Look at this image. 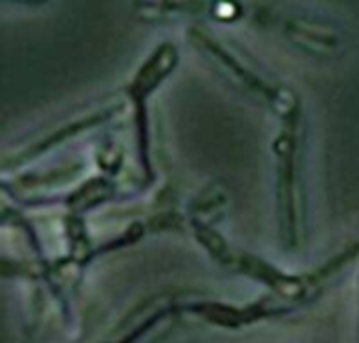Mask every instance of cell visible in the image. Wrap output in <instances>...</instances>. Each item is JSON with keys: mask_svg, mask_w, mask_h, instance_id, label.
Returning a JSON list of instances; mask_svg holds the SVG:
<instances>
[{"mask_svg": "<svg viewBox=\"0 0 359 343\" xmlns=\"http://www.w3.org/2000/svg\"><path fill=\"white\" fill-rule=\"evenodd\" d=\"M187 40L206 61L217 67V72L223 74V78L278 116L280 122L303 118V101L299 93L290 84L271 76L248 53H242L238 46L221 40L206 25H189Z\"/></svg>", "mask_w": 359, "mask_h": 343, "instance_id": "obj_1", "label": "cell"}, {"mask_svg": "<svg viewBox=\"0 0 359 343\" xmlns=\"http://www.w3.org/2000/svg\"><path fill=\"white\" fill-rule=\"evenodd\" d=\"M269 23L292 51L313 61H339L347 55L351 44L347 25L339 17L316 8L294 6L273 11Z\"/></svg>", "mask_w": 359, "mask_h": 343, "instance_id": "obj_2", "label": "cell"}, {"mask_svg": "<svg viewBox=\"0 0 359 343\" xmlns=\"http://www.w3.org/2000/svg\"><path fill=\"white\" fill-rule=\"evenodd\" d=\"M181 51L172 40H162L154 46V51L139 63L130 82L124 89L126 101L133 105V120L137 133V150L139 162L143 169L145 181L154 177L151 167V135H149V97L175 74L179 67Z\"/></svg>", "mask_w": 359, "mask_h": 343, "instance_id": "obj_3", "label": "cell"}, {"mask_svg": "<svg viewBox=\"0 0 359 343\" xmlns=\"http://www.w3.org/2000/svg\"><path fill=\"white\" fill-rule=\"evenodd\" d=\"M301 129L303 118L280 122V133L273 141L278 219L282 240L288 247L297 245L301 217Z\"/></svg>", "mask_w": 359, "mask_h": 343, "instance_id": "obj_4", "label": "cell"}, {"mask_svg": "<svg viewBox=\"0 0 359 343\" xmlns=\"http://www.w3.org/2000/svg\"><path fill=\"white\" fill-rule=\"evenodd\" d=\"M126 97H111V99H103V101H95L86 108H82V112L72 114L69 118L65 116L63 120L53 122L50 127L38 131L34 135V139L23 141L19 148H15L13 152H8L4 156V171L13 169V167H21L42 154H46L48 150L82 135L84 131H93L109 120H114L124 108H126Z\"/></svg>", "mask_w": 359, "mask_h": 343, "instance_id": "obj_5", "label": "cell"}, {"mask_svg": "<svg viewBox=\"0 0 359 343\" xmlns=\"http://www.w3.org/2000/svg\"><path fill=\"white\" fill-rule=\"evenodd\" d=\"M128 6L137 21L149 25L236 23L246 17L242 0H128Z\"/></svg>", "mask_w": 359, "mask_h": 343, "instance_id": "obj_6", "label": "cell"}, {"mask_svg": "<svg viewBox=\"0 0 359 343\" xmlns=\"http://www.w3.org/2000/svg\"><path fill=\"white\" fill-rule=\"evenodd\" d=\"M290 308H292L290 304H286L284 299L276 295H271V299L267 297L248 306H231V304H219V302H196V304L185 306L189 314L202 318L208 325H217L223 329H242L259 321L284 314Z\"/></svg>", "mask_w": 359, "mask_h": 343, "instance_id": "obj_7", "label": "cell"}, {"mask_svg": "<svg viewBox=\"0 0 359 343\" xmlns=\"http://www.w3.org/2000/svg\"><path fill=\"white\" fill-rule=\"evenodd\" d=\"M114 194V183L105 177H95L90 181H86L78 192H74L67 198V205L72 211H88L101 202H105L107 198H111Z\"/></svg>", "mask_w": 359, "mask_h": 343, "instance_id": "obj_8", "label": "cell"}, {"mask_svg": "<svg viewBox=\"0 0 359 343\" xmlns=\"http://www.w3.org/2000/svg\"><path fill=\"white\" fill-rule=\"evenodd\" d=\"M168 310H156L149 318H145V321H141V323H137L135 327H130V329H124V333H122V337L120 339H114V342H105V343H135L139 342L143 335H145V331L147 329H151L154 325H158L160 323V318L166 314Z\"/></svg>", "mask_w": 359, "mask_h": 343, "instance_id": "obj_9", "label": "cell"}, {"mask_svg": "<svg viewBox=\"0 0 359 343\" xmlns=\"http://www.w3.org/2000/svg\"><path fill=\"white\" fill-rule=\"evenodd\" d=\"M4 4L11 6H23V8H38V6H46L50 0H2Z\"/></svg>", "mask_w": 359, "mask_h": 343, "instance_id": "obj_10", "label": "cell"}]
</instances>
